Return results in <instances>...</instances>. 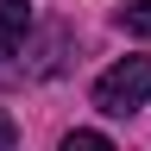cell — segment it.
<instances>
[{"mask_svg": "<svg viewBox=\"0 0 151 151\" xmlns=\"http://www.w3.org/2000/svg\"><path fill=\"white\" fill-rule=\"evenodd\" d=\"M25 32H32V6L25 0H0V63L25 44Z\"/></svg>", "mask_w": 151, "mask_h": 151, "instance_id": "obj_2", "label": "cell"}, {"mask_svg": "<svg viewBox=\"0 0 151 151\" xmlns=\"http://www.w3.org/2000/svg\"><path fill=\"white\" fill-rule=\"evenodd\" d=\"M63 151H113V145L101 139V132H69V139H63Z\"/></svg>", "mask_w": 151, "mask_h": 151, "instance_id": "obj_4", "label": "cell"}, {"mask_svg": "<svg viewBox=\"0 0 151 151\" xmlns=\"http://www.w3.org/2000/svg\"><path fill=\"white\" fill-rule=\"evenodd\" d=\"M120 25H126L132 38H151V0H132V6L120 13Z\"/></svg>", "mask_w": 151, "mask_h": 151, "instance_id": "obj_3", "label": "cell"}, {"mask_svg": "<svg viewBox=\"0 0 151 151\" xmlns=\"http://www.w3.org/2000/svg\"><path fill=\"white\" fill-rule=\"evenodd\" d=\"M13 139H19V126H13V113L0 107V151H13Z\"/></svg>", "mask_w": 151, "mask_h": 151, "instance_id": "obj_5", "label": "cell"}, {"mask_svg": "<svg viewBox=\"0 0 151 151\" xmlns=\"http://www.w3.org/2000/svg\"><path fill=\"white\" fill-rule=\"evenodd\" d=\"M151 101V57H126V63L101 69V82H94V107L113 113V120H126V113H139Z\"/></svg>", "mask_w": 151, "mask_h": 151, "instance_id": "obj_1", "label": "cell"}]
</instances>
